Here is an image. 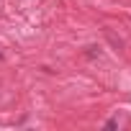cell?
Wrapping results in <instances>:
<instances>
[{
	"instance_id": "6da1fadb",
	"label": "cell",
	"mask_w": 131,
	"mask_h": 131,
	"mask_svg": "<svg viewBox=\"0 0 131 131\" xmlns=\"http://www.w3.org/2000/svg\"><path fill=\"white\" fill-rule=\"evenodd\" d=\"M103 128H118V121H116V118H108V121H105V126H103Z\"/></svg>"
}]
</instances>
